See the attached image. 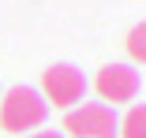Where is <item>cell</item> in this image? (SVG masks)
Instances as JSON below:
<instances>
[{
  "label": "cell",
  "mask_w": 146,
  "mask_h": 138,
  "mask_svg": "<svg viewBox=\"0 0 146 138\" xmlns=\"http://www.w3.org/2000/svg\"><path fill=\"white\" fill-rule=\"evenodd\" d=\"M41 97L52 104V108H71L82 101L86 93V75L75 67V64H52L45 75H41Z\"/></svg>",
  "instance_id": "3"
},
{
  "label": "cell",
  "mask_w": 146,
  "mask_h": 138,
  "mask_svg": "<svg viewBox=\"0 0 146 138\" xmlns=\"http://www.w3.org/2000/svg\"><path fill=\"white\" fill-rule=\"evenodd\" d=\"M64 134L71 138H116L120 134V116L112 104L82 101L64 116Z\"/></svg>",
  "instance_id": "2"
},
{
  "label": "cell",
  "mask_w": 146,
  "mask_h": 138,
  "mask_svg": "<svg viewBox=\"0 0 146 138\" xmlns=\"http://www.w3.org/2000/svg\"><path fill=\"white\" fill-rule=\"evenodd\" d=\"M120 138H146V104H135L120 120Z\"/></svg>",
  "instance_id": "6"
},
{
  "label": "cell",
  "mask_w": 146,
  "mask_h": 138,
  "mask_svg": "<svg viewBox=\"0 0 146 138\" xmlns=\"http://www.w3.org/2000/svg\"><path fill=\"white\" fill-rule=\"evenodd\" d=\"M124 49H127V56H131L135 64H146V19H142V22H135L131 30H127Z\"/></svg>",
  "instance_id": "5"
},
{
  "label": "cell",
  "mask_w": 146,
  "mask_h": 138,
  "mask_svg": "<svg viewBox=\"0 0 146 138\" xmlns=\"http://www.w3.org/2000/svg\"><path fill=\"white\" fill-rule=\"evenodd\" d=\"M94 86H98V93H101L105 101L127 104V101H135L139 90H142V75H139L131 64H105V67L98 71V78H94Z\"/></svg>",
  "instance_id": "4"
},
{
  "label": "cell",
  "mask_w": 146,
  "mask_h": 138,
  "mask_svg": "<svg viewBox=\"0 0 146 138\" xmlns=\"http://www.w3.org/2000/svg\"><path fill=\"white\" fill-rule=\"evenodd\" d=\"M45 112H49V104L34 86H11L8 93H0V127L8 134H26V131L41 127Z\"/></svg>",
  "instance_id": "1"
},
{
  "label": "cell",
  "mask_w": 146,
  "mask_h": 138,
  "mask_svg": "<svg viewBox=\"0 0 146 138\" xmlns=\"http://www.w3.org/2000/svg\"><path fill=\"white\" fill-rule=\"evenodd\" d=\"M30 138H64V134H56V131H41V134H30Z\"/></svg>",
  "instance_id": "7"
}]
</instances>
